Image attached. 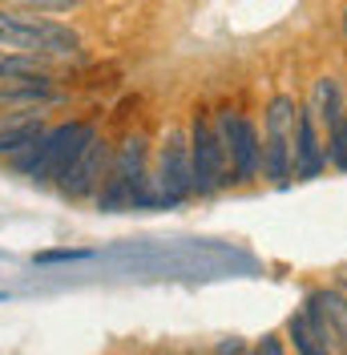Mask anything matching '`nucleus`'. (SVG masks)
<instances>
[{"mask_svg": "<svg viewBox=\"0 0 347 355\" xmlns=\"http://www.w3.org/2000/svg\"><path fill=\"white\" fill-rule=\"evenodd\" d=\"M0 49L8 53H33V57H73L81 53V33L69 24L28 12V8H12L0 4Z\"/></svg>", "mask_w": 347, "mask_h": 355, "instance_id": "f257e3e1", "label": "nucleus"}, {"mask_svg": "<svg viewBox=\"0 0 347 355\" xmlns=\"http://www.w3.org/2000/svg\"><path fill=\"white\" fill-rule=\"evenodd\" d=\"M311 113H315V121L331 130L339 117H347V101H344V89L335 77H319L315 81V93H311Z\"/></svg>", "mask_w": 347, "mask_h": 355, "instance_id": "9b49d317", "label": "nucleus"}, {"mask_svg": "<svg viewBox=\"0 0 347 355\" xmlns=\"http://www.w3.org/2000/svg\"><path fill=\"white\" fill-rule=\"evenodd\" d=\"M344 17H347V12H344Z\"/></svg>", "mask_w": 347, "mask_h": 355, "instance_id": "412c9836", "label": "nucleus"}, {"mask_svg": "<svg viewBox=\"0 0 347 355\" xmlns=\"http://www.w3.org/2000/svg\"><path fill=\"white\" fill-rule=\"evenodd\" d=\"M93 137H97V125H93V121H61V125H49V130L37 137V146H28V150H21V154H12L8 157V166H12L17 174L33 178V182L61 178V170L85 150Z\"/></svg>", "mask_w": 347, "mask_h": 355, "instance_id": "7ed1b4c3", "label": "nucleus"}, {"mask_svg": "<svg viewBox=\"0 0 347 355\" xmlns=\"http://www.w3.org/2000/svg\"><path fill=\"white\" fill-rule=\"evenodd\" d=\"M190 174H194V194H214L226 186V150L214 133L210 113H194L190 117Z\"/></svg>", "mask_w": 347, "mask_h": 355, "instance_id": "0eeeda50", "label": "nucleus"}, {"mask_svg": "<svg viewBox=\"0 0 347 355\" xmlns=\"http://www.w3.org/2000/svg\"><path fill=\"white\" fill-rule=\"evenodd\" d=\"M93 250H41L37 263H77V259H89Z\"/></svg>", "mask_w": 347, "mask_h": 355, "instance_id": "dca6fc26", "label": "nucleus"}, {"mask_svg": "<svg viewBox=\"0 0 347 355\" xmlns=\"http://www.w3.org/2000/svg\"><path fill=\"white\" fill-rule=\"evenodd\" d=\"M242 352H246L242 339H222V343L214 347V355H242Z\"/></svg>", "mask_w": 347, "mask_h": 355, "instance_id": "a211bd4d", "label": "nucleus"}, {"mask_svg": "<svg viewBox=\"0 0 347 355\" xmlns=\"http://www.w3.org/2000/svg\"><path fill=\"white\" fill-rule=\"evenodd\" d=\"M287 339L295 343V352L299 355H331L323 343L311 335V327L303 323V315H291V319H287Z\"/></svg>", "mask_w": 347, "mask_h": 355, "instance_id": "4468645a", "label": "nucleus"}, {"mask_svg": "<svg viewBox=\"0 0 347 355\" xmlns=\"http://www.w3.org/2000/svg\"><path fill=\"white\" fill-rule=\"evenodd\" d=\"M4 299H8V295H4V291H0V303H4Z\"/></svg>", "mask_w": 347, "mask_h": 355, "instance_id": "aec40b11", "label": "nucleus"}, {"mask_svg": "<svg viewBox=\"0 0 347 355\" xmlns=\"http://www.w3.org/2000/svg\"><path fill=\"white\" fill-rule=\"evenodd\" d=\"M41 113L44 110H37V105H21V110H8L0 117V157H12L28 146H37V137L49 130Z\"/></svg>", "mask_w": 347, "mask_h": 355, "instance_id": "9d476101", "label": "nucleus"}, {"mask_svg": "<svg viewBox=\"0 0 347 355\" xmlns=\"http://www.w3.org/2000/svg\"><path fill=\"white\" fill-rule=\"evenodd\" d=\"M319 303H323V315H327V327H331V352L335 355H347V303L339 287H315Z\"/></svg>", "mask_w": 347, "mask_h": 355, "instance_id": "f8f14e48", "label": "nucleus"}, {"mask_svg": "<svg viewBox=\"0 0 347 355\" xmlns=\"http://www.w3.org/2000/svg\"><path fill=\"white\" fill-rule=\"evenodd\" d=\"M323 154H327V166L344 170L347 174V117H339L323 137Z\"/></svg>", "mask_w": 347, "mask_h": 355, "instance_id": "ddd939ff", "label": "nucleus"}, {"mask_svg": "<svg viewBox=\"0 0 347 355\" xmlns=\"http://www.w3.org/2000/svg\"><path fill=\"white\" fill-rule=\"evenodd\" d=\"M12 8H28V12H41V17H57V12H77L85 8L89 0H4Z\"/></svg>", "mask_w": 347, "mask_h": 355, "instance_id": "2eb2a0df", "label": "nucleus"}, {"mask_svg": "<svg viewBox=\"0 0 347 355\" xmlns=\"http://www.w3.org/2000/svg\"><path fill=\"white\" fill-rule=\"evenodd\" d=\"M295 97L275 93L262 110V133H259V174L271 186H291V130H295Z\"/></svg>", "mask_w": 347, "mask_h": 355, "instance_id": "20e7f679", "label": "nucleus"}, {"mask_svg": "<svg viewBox=\"0 0 347 355\" xmlns=\"http://www.w3.org/2000/svg\"><path fill=\"white\" fill-rule=\"evenodd\" d=\"M146 194H150V141L142 133H130L109 154V174L97 190V206L105 214L146 210Z\"/></svg>", "mask_w": 347, "mask_h": 355, "instance_id": "f03ea898", "label": "nucleus"}, {"mask_svg": "<svg viewBox=\"0 0 347 355\" xmlns=\"http://www.w3.org/2000/svg\"><path fill=\"white\" fill-rule=\"evenodd\" d=\"M327 170V154H323V137H319V121L311 105L295 110V130H291V178L295 182H311Z\"/></svg>", "mask_w": 347, "mask_h": 355, "instance_id": "1a4fd4ad", "label": "nucleus"}, {"mask_svg": "<svg viewBox=\"0 0 347 355\" xmlns=\"http://www.w3.org/2000/svg\"><path fill=\"white\" fill-rule=\"evenodd\" d=\"M153 190L162 194L166 206H182L194 194V174H190V137L186 130H170L158 146V170L150 174Z\"/></svg>", "mask_w": 347, "mask_h": 355, "instance_id": "423d86ee", "label": "nucleus"}, {"mask_svg": "<svg viewBox=\"0 0 347 355\" xmlns=\"http://www.w3.org/2000/svg\"><path fill=\"white\" fill-rule=\"evenodd\" d=\"M251 355H287V347H282L279 335H262L259 343L251 347Z\"/></svg>", "mask_w": 347, "mask_h": 355, "instance_id": "f3484780", "label": "nucleus"}, {"mask_svg": "<svg viewBox=\"0 0 347 355\" xmlns=\"http://www.w3.org/2000/svg\"><path fill=\"white\" fill-rule=\"evenodd\" d=\"M335 287H339V295H344V303H347V275H339V283H335Z\"/></svg>", "mask_w": 347, "mask_h": 355, "instance_id": "6ab92c4d", "label": "nucleus"}, {"mask_svg": "<svg viewBox=\"0 0 347 355\" xmlns=\"http://www.w3.org/2000/svg\"><path fill=\"white\" fill-rule=\"evenodd\" d=\"M214 133L226 150V186H246L259 178V125L246 117V113L222 110L210 113Z\"/></svg>", "mask_w": 347, "mask_h": 355, "instance_id": "39448f33", "label": "nucleus"}, {"mask_svg": "<svg viewBox=\"0 0 347 355\" xmlns=\"http://www.w3.org/2000/svg\"><path fill=\"white\" fill-rule=\"evenodd\" d=\"M109 141L97 133L93 141H89L81 154L69 162L65 170H61V178H57V186H61V194L73 202H81V198H93L97 190H101V182H105L109 174Z\"/></svg>", "mask_w": 347, "mask_h": 355, "instance_id": "6e6552de", "label": "nucleus"}]
</instances>
